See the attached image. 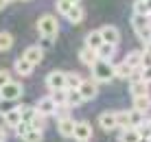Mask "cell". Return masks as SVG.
Instances as JSON below:
<instances>
[{
    "mask_svg": "<svg viewBox=\"0 0 151 142\" xmlns=\"http://www.w3.org/2000/svg\"><path fill=\"white\" fill-rule=\"evenodd\" d=\"M13 70L18 72L20 77H31V75H33V66H31L29 61L24 59V57H18V59H15V64H13Z\"/></svg>",
    "mask_w": 151,
    "mask_h": 142,
    "instance_id": "13",
    "label": "cell"
},
{
    "mask_svg": "<svg viewBox=\"0 0 151 142\" xmlns=\"http://www.w3.org/2000/svg\"><path fill=\"white\" fill-rule=\"evenodd\" d=\"M81 75L79 72H66V90H77L81 85Z\"/></svg>",
    "mask_w": 151,
    "mask_h": 142,
    "instance_id": "22",
    "label": "cell"
},
{
    "mask_svg": "<svg viewBox=\"0 0 151 142\" xmlns=\"http://www.w3.org/2000/svg\"><path fill=\"white\" fill-rule=\"evenodd\" d=\"M92 77H94V83L101 81V83H110L114 79V66L110 61H101L99 59L94 66H92Z\"/></svg>",
    "mask_w": 151,
    "mask_h": 142,
    "instance_id": "2",
    "label": "cell"
},
{
    "mask_svg": "<svg viewBox=\"0 0 151 142\" xmlns=\"http://www.w3.org/2000/svg\"><path fill=\"white\" fill-rule=\"evenodd\" d=\"M83 15H86L83 7H81V4H75V7H72L68 13H66V18H68L70 24H81V22H83Z\"/></svg>",
    "mask_w": 151,
    "mask_h": 142,
    "instance_id": "17",
    "label": "cell"
},
{
    "mask_svg": "<svg viewBox=\"0 0 151 142\" xmlns=\"http://www.w3.org/2000/svg\"><path fill=\"white\" fill-rule=\"evenodd\" d=\"M72 7H75V4H70L68 0H57V11H59L61 15H66V13H68Z\"/></svg>",
    "mask_w": 151,
    "mask_h": 142,
    "instance_id": "35",
    "label": "cell"
},
{
    "mask_svg": "<svg viewBox=\"0 0 151 142\" xmlns=\"http://www.w3.org/2000/svg\"><path fill=\"white\" fill-rule=\"evenodd\" d=\"M29 129H31V125H29V123H20L18 127H15V136H18V138H24Z\"/></svg>",
    "mask_w": 151,
    "mask_h": 142,
    "instance_id": "38",
    "label": "cell"
},
{
    "mask_svg": "<svg viewBox=\"0 0 151 142\" xmlns=\"http://www.w3.org/2000/svg\"><path fill=\"white\" fill-rule=\"evenodd\" d=\"M138 131L134 127H127V129H121V136H118V142H138Z\"/></svg>",
    "mask_w": 151,
    "mask_h": 142,
    "instance_id": "23",
    "label": "cell"
},
{
    "mask_svg": "<svg viewBox=\"0 0 151 142\" xmlns=\"http://www.w3.org/2000/svg\"><path fill=\"white\" fill-rule=\"evenodd\" d=\"M4 7H7V2H4V0H0V11H2Z\"/></svg>",
    "mask_w": 151,
    "mask_h": 142,
    "instance_id": "42",
    "label": "cell"
},
{
    "mask_svg": "<svg viewBox=\"0 0 151 142\" xmlns=\"http://www.w3.org/2000/svg\"><path fill=\"white\" fill-rule=\"evenodd\" d=\"M99 127H101L103 131L118 129V125H116V112H103L101 116H99Z\"/></svg>",
    "mask_w": 151,
    "mask_h": 142,
    "instance_id": "9",
    "label": "cell"
},
{
    "mask_svg": "<svg viewBox=\"0 0 151 142\" xmlns=\"http://www.w3.org/2000/svg\"><path fill=\"white\" fill-rule=\"evenodd\" d=\"M50 46H53V39H50V37H42V42H40V48L42 50L50 48Z\"/></svg>",
    "mask_w": 151,
    "mask_h": 142,
    "instance_id": "40",
    "label": "cell"
},
{
    "mask_svg": "<svg viewBox=\"0 0 151 142\" xmlns=\"http://www.w3.org/2000/svg\"><path fill=\"white\" fill-rule=\"evenodd\" d=\"M123 64L127 68H132V70H138V68L142 66V50H132L127 57H125Z\"/></svg>",
    "mask_w": 151,
    "mask_h": 142,
    "instance_id": "12",
    "label": "cell"
},
{
    "mask_svg": "<svg viewBox=\"0 0 151 142\" xmlns=\"http://www.w3.org/2000/svg\"><path fill=\"white\" fill-rule=\"evenodd\" d=\"M4 2H7V4H9V2H13V0H4Z\"/></svg>",
    "mask_w": 151,
    "mask_h": 142,
    "instance_id": "46",
    "label": "cell"
},
{
    "mask_svg": "<svg viewBox=\"0 0 151 142\" xmlns=\"http://www.w3.org/2000/svg\"><path fill=\"white\" fill-rule=\"evenodd\" d=\"M18 112H20V118H22V123H31V120L37 116L35 107H31V105H18Z\"/></svg>",
    "mask_w": 151,
    "mask_h": 142,
    "instance_id": "21",
    "label": "cell"
},
{
    "mask_svg": "<svg viewBox=\"0 0 151 142\" xmlns=\"http://www.w3.org/2000/svg\"><path fill=\"white\" fill-rule=\"evenodd\" d=\"M132 68H127V66H125V64H121V66H114V77H116V79H129V77H132Z\"/></svg>",
    "mask_w": 151,
    "mask_h": 142,
    "instance_id": "30",
    "label": "cell"
},
{
    "mask_svg": "<svg viewBox=\"0 0 151 142\" xmlns=\"http://www.w3.org/2000/svg\"><path fill=\"white\" fill-rule=\"evenodd\" d=\"M138 79L142 83H151V66L147 68H138Z\"/></svg>",
    "mask_w": 151,
    "mask_h": 142,
    "instance_id": "34",
    "label": "cell"
},
{
    "mask_svg": "<svg viewBox=\"0 0 151 142\" xmlns=\"http://www.w3.org/2000/svg\"><path fill=\"white\" fill-rule=\"evenodd\" d=\"M46 87H48L50 92H55V90H66V72H64V70H53V72H48V77H46Z\"/></svg>",
    "mask_w": 151,
    "mask_h": 142,
    "instance_id": "5",
    "label": "cell"
},
{
    "mask_svg": "<svg viewBox=\"0 0 151 142\" xmlns=\"http://www.w3.org/2000/svg\"><path fill=\"white\" fill-rule=\"evenodd\" d=\"M72 138H75L77 142H90V140H92V127H90V123H86V120L75 123Z\"/></svg>",
    "mask_w": 151,
    "mask_h": 142,
    "instance_id": "6",
    "label": "cell"
},
{
    "mask_svg": "<svg viewBox=\"0 0 151 142\" xmlns=\"http://www.w3.org/2000/svg\"><path fill=\"white\" fill-rule=\"evenodd\" d=\"M48 96H50V101L55 103V107H68V105H66V98H68L66 90H55V92H50Z\"/></svg>",
    "mask_w": 151,
    "mask_h": 142,
    "instance_id": "24",
    "label": "cell"
},
{
    "mask_svg": "<svg viewBox=\"0 0 151 142\" xmlns=\"http://www.w3.org/2000/svg\"><path fill=\"white\" fill-rule=\"evenodd\" d=\"M151 22H149V18H142V15H134L132 18V26H134V31H142V29H147Z\"/></svg>",
    "mask_w": 151,
    "mask_h": 142,
    "instance_id": "29",
    "label": "cell"
},
{
    "mask_svg": "<svg viewBox=\"0 0 151 142\" xmlns=\"http://www.w3.org/2000/svg\"><path fill=\"white\" fill-rule=\"evenodd\" d=\"M22 57H24V59H27L29 64L35 68V66H37L40 61H42V57H44V50H42L40 46H29V48L24 50V55H22Z\"/></svg>",
    "mask_w": 151,
    "mask_h": 142,
    "instance_id": "10",
    "label": "cell"
},
{
    "mask_svg": "<svg viewBox=\"0 0 151 142\" xmlns=\"http://www.w3.org/2000/svg\"><path fill=\"white\" fill-rule=\"evenodd\" d=\"M138 39L140 42H145V44H149V42H151V24L147 26V29H142V31H138Z\"/></svg>",
    "mask_w": 151,
    "mask_h": 142,
    "instance_id": "36",
    "label": "cell"
},
{
    "mask_svg": "<svg viewBox=\"0 0 151 142\" xmlns=\"http://www.w3.org/2000/svg\"><path fill=\"white\" fill-rule=\"evenodd\" d=\"M96 52V57L101 61H112V57L116 55V46H110V44H101L99 48L94 50Z\"/></svg>",
    "mask_w": 151,
    "mask_h": 142,
    "instance_id": "15",
    "label": "cell"
},
{
    "mask_svg": "<svg viewBox=\"0 0 151 142\" xmlns=\"http://www.w3.org/2000/svg\"><path fill=\"white\" fill-rule=\"evenodd\" d=\"M134 15H142V18H149L151 15V11H149V7H147L145 0H136V2H134Z\"/></svg>",
    "mask_w": 151,
    "mask_h": 142,
    "instance_id": "28",
    "label": "cell"
},
{
    "mask_svg": "<svg viewBox=\"0 0 151 142\" xmlns=\"http://www.w3.org/2000/svg\"><path fill=\"white\" fill-rule=\"evenodd\" d=\"M129 92H132L134 98H136V96H145V94H149V85L138 79V81H132V83H129Z\"/></svg>",
    "mask_w": 151,
    "mask_h": 142,
    "instance_id": "18",
    "label": "cell"
},
{
    "mask_svg": "<svg viewBox=\"0 0 151 142\" xmlns=\"http://www.w3.org/2000/svg\"><path fill=\"white\" fill-rule=\"evenodd\" d=\"M75 123H77V120H72V116H66V118L57 120V129H59V133L64 136V138H72V129H75Z\"/></svg>",
    "mask_w": 151,
    "mask_h": 142,
    "instance_id": "11",
    "label": "cell"
},
{
    "mask_svg": "<svg viewBox=\"0 0 151 142\" xmlns=\"http://www.w3.org/2000/svg\"><path fill=\"white\" fill-rule=\"evenodd\" d=\"M31 129H37V131H44V127H46V118L44 116H40V114H37V116H35L33 120H31Z\"/></svg>",
    "mask_w": 151,
    "mask_h": 142,
    "instance_id": "33",
    "label": "cell"
},
{
    "mask_svg": "<svg viewBox=\"0 0 151 142\" xmlns=\"http://www.w3.org/2000/svg\"><path fill=\"white\" fill-rule=\"evenodd\" d=\"M116 125L121 129L129 127V109H127V112H116Z\"/></svg>",
    "mask_w": 151,
    "mask_h": 142,
    "instance_id": "32",
    "label": "cell"
},
{
    "mask_svg": "<svg viewBox=\"0 0 151 142\" xmlns=\"http://www.w3.org/2000/svg\"><path fill=\"white\" fill-rule=\"evenodd\" d=\"M0 142H7V131L0 127Z\"/></svg>",
    "mask_w": 151,
    "mask_h": 142,
    "instance_id": "41",
    "label": "cell"
},
{
    "mask_svg": "<svg viewBox=\"0 0 151 142\" xmlns=\"http://www.w3.org/2000/svg\"><path fill=\"white\" fill-rule=\"evenodd\" d=\"M134 109L140 112V114H147L151 109V96H149V94H145V96H136V98H134Z\"/></svg>",
    "mask_w": 151,
    "mask_h": 142,
    "instance_id": "16",
    "label": "cell"
},
{
    "mask_svg": "<svg viewBox=\"0 0 151 142\" xmlns=\"http://www.w3.org/2000/svg\"><path fill=\"white\" fill-rule=\"evenodd\" d=\"M99 35H101L103 44H110V46H118V42H121V31L116 29V26L112 24H105L99 29Z\"/></svg>",
    "mask_w": 151,
    "mask_h": 142,
    "instance_id": "4",
    "label": "cell"
},
{
    "mask_svg": "<svg viewBox=\"0 0 151 142\" xmlns=\"http://www.w3.org/2000/svg\"><path fill=\"white\" fill-rule=\"evenodd\" d=\"M77 92L81 94V98H83V101H92V98H96L99 87H96V83H94V81H90V79H83V81H81V85L77 87Z\"/></svg>",
    "mask_w": 151,
    "mask_h": 142,
    "instance_id": "7",
    "label": "cell"
},
{
    "mask_svg": "<svg viewBox=\"0 0 151 142\" xmlns=\"http://www.w3.org/2000/svg\"><path fill=\"white\" fill-rule=\"evenodd\" d=\"M37 31H40L42 37H50L53 39L55 35L59 33V22H57L55 15L46 13V15H42V18L37 20Z\"/></svg>",
    "mask_w": 151,
    "mask_h": 142,
    "instance_id": "1",
    "label": "cell"
},
{
    "mask_svg": "<svg viewBox=\"0 0 151 142\" xmlns=\"http://www.w3.org/2000/svg\"><path fill=\"white\" fill-rule=\"evenodd\" d=\"M66 94H68V98H66V105H68V107H79V105L83 103L81 94L77 90H66Z\"/></svg>",
    "mask_w": 151,
    "mask_h": 142,
    "instance_id": "26",
    "label": "cell"
},
{
    "mask_svg": "<svg viewBox=\"0 0 151 142\" xmlns=\"http://www.w3.org/2000/svg\"><path fill=\"white\" fill-rule=\"evenodd\" d=\"M55 103L53 101H50V96H42L40 98V101H37V105H35V112H37L40 114V116H53V114H55Z\"/></svg>",
    "mask_w": 151,
    "mask_h": 142,
    "instance_id": "8",
    "label": "cell"
},
{
    "mask_svg": "<svg viewBox=\"0 0 151 142\" xmlns=\"http://www.w3.org/2000/svg\"><path fill=\"white\" fill-rule=\"evenodd\" d=\"M68 2H70V4H79L81 0H68Z\"/></svg>",
    "mask_w": 151,
    "mask_h": 142,
    "instance_id": "43",
    "label": "cell"
},
{
    "mask_svg": "<svg viewBox=\"0 0 151 142\" xmlns=\"http://www.w3.org/2000/svg\"><path fill=\"white\" fill-rule=\"evenodd\" d=\"M138 142H151V140H147V138H138Z\"/></svg>",
    "mask_w": 151,
    "mask_h": 142,
    "instance_id": "44",
    "label": "cell"
},
{
    "mask_svg": "<svg viewBox=\"0 0 151 142\" xmlns=\"http://www.w3.org/2000/svg\"><path fill=\"white\" fill-rule=\"evenodd\" d=\"M24 142H42L44 140V131H37V129H29L27 136L22 138Z\"/></svg>",
    "mask_w": 151,
    "mask_h": 142,
    "instance_id": "31",
    "label": "cell"
},
{
    "mask_svg": "<svg viewBox=\"0 0 151 142\" xmlns=\"http://www.w3.org/2000/svg\"><path fill=\"white\" fill-rule=\"evenodd\" d=\"M136 131H138V136H140V138H147V140H151V129L147 127V123H145V125H140V127H136Z\"/></svg>",
    "mask_w": 151,
    "mask_h": 142,
    "instance_id": "39",
    "label": "cell"
},
{
    "mask_svg": "<svg viewBox=\"0 0 151 142\" xmlns=\"http://www.w3.org/2000/svg\"><path fill=\"white\" fill-rule=\"evenodd\" d=\"M101 44H103V39H101V35H99V31H90V33L86 35V48L96 50Z\"/></svg>",
    "mask_w": 151,
    "mask_h": 142,
    "instance_id": "19",
    "label": "cell"
},
{
    "mask_svg": "<svg viewBox=\"0 0 151 142\" xmlns=\"http://www.w3.org/2000/svg\"><path fill=\"white\" fill-rule=\"evenodd\" d=\"M140 125H145V114L136 112V109H129V127H140Z\"/></svg>",
    "mask_w": 151,
    "mask_h": 142,
    "instance_id": "27",
    "label": "cell"
},
{
    "mask_svg": "<svg viewBox=\"0 0 151 142\" xmlns=\"http://www.w3.org/2000/svg\"><path fill=\"white\" fill-rule=\"evenodd\" d=\"M2 120H4V125L7 127H18L20 123H22V118H20V112H18V107H13V109H7V112L2 114Z\"/></svg>",
    "mask_w": 151,
    "mask_h": 142,
    "instance_id": "14",
    "label": "cell"
},
{
    "mask_svg": "<svg viewBox=\"0 0 151 142\" xmlns=\"http://www.w3.org/2000/svg\"><path fill=\"white\" fill-rule=\"evenodd\" d=\"M13 46V35L9 31H0V52H7Z\"/></svg>",
    "mask_w": 151,
    "mask_h": 142,
    "instance_id": "25",
    "label": "cell"
},
{
    "mask_svg": "<svg viewBox=\"0 0 151 142\" xmlns=\"http://www.w3.org/2000/svg\"><path fill=\"white\" fill-rule=\"evenodd\" d=\"M9 81H13V79H11V72H9L7 68H0V87L7 85Z\"/></svg>",
    "mask_w": 151,
    "mask_h": 142,
    "instance_id": "37",
    "label": "cell"
},
{
    "mask_svg": "<svg viewBox=\"0 0 151 142\" xmlns=\"http://www.w3.org/2000/svg\"><path fill=\"white\" fill-rule=\"evenodd\" d=\"M79 59H81V64H86V66H94L96 61H99V57H96V52L94 50H90V48H81L79 52Z\"/></svg>",
    "mask_w": 151,
    "mask_h": 142,
    "instance_id": "20",
    "label": "cell"
},
{
    "mask_svg": "<svg viewBox=\"0 0 151 142\" xmlns=\"http://www.w3.org/2000/svg\"><path fill=\"white\" fill-rule=\"evenodd\" d=\"M24 94V87L20 81H9L7 85L0 87V101H18Z\"/></svg>",
    "mask_w": 151,
    "mask_h": 142,
    "instance_id": "3",
    "label": "cell"
},
{
    "mask_svg": "<svg viewBox=\"0 0 151 142\" xmlns=\"http://www.w3.org/2000/svg\"><path fill=\"white\" fill-rule=\"evenodd\" d=\"M147 127H149V129H151V118H149V120H147Z\"/></svg>",
    "mask_w": 151,
    "mask_h": 142,
    "instance_id": "45",
    "label": "cell"
}]
</instances>
